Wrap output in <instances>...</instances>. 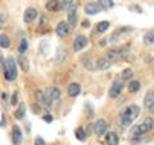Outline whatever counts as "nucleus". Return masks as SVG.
<instances>
[{
  "mask_svg": "<svg viewBox=\"0 0 154 145\" xmlns=\"http://www.w3.org/2000/svg\"><path fill=\"white\" fill-rule=\"evenodd\" d=\"M132 71L130 69V68H126V69H123L122 72V81H128V80H131L132 79Z\"/></svg>",
  "mask_w": 154,
  "mask_h": 145,
  "instance_id": "26",
  "label": "nucleus"
},
{
  "mask_svg": "<svg viewBox=\"0 0 154 145\" xmlns=\"http://www.w3.org/2000/svg\"><path fill=\"white\" fill-rule=\"evenodd\" d=\"M123 88V81L122 80H114L112 86L109 89V96L110 98H117V96L121 94V90Z\"/></svg>",
  "mask_w": 154,
  "mask_h": 145,
  "instance_id": "6",
  "label": "nucleus"
},
{
  "mask_svg": "<svg viewBox=\"0 0 154 145\" xmlns=\"http://www.w3.org/2000/svg\"><path fill=\"white\" fill-rule=\"evenodd\" d=\"M107 127H108V123L105 119H98L94 125V132L96 136H103L107 131Z\"/></svg>",
  "mask_w": 154,
  "mask_h": 145,
  "instance_id": "7",
  "label": "nucleus"
},
{
  "mask_svg": "<svg viewBox=\"0 0 154 145\" xmlns=\"http://www.w3.org/2000/svg\"><path fill=\"white\" fill-rule=\"evenodd\" d=\"M67 16H68V22L67 23L71 25L72 27H75L76 23H77V18H79V16H77V7L75 4L67 11Z\"/></svg>",
  "mask_w": 154,
  "mask_h": 145,
  "instance_id": "9",
  "label": "nucleus"
},
{
  "mask_svg": "<svg viewBox=\"0 0 154 145\" xmlns=\"http://www.w3.org/2000/svg\"><path fill=\"white\" fill-rule=\"evenodd\" d=\"M144 104H145V107L153 113V110H154V95H153V91H150V93H148L145 95Z\"/></svg>",
  "mask_w": 154,
  "mask_h": 145,
  "instance_id": "15",
  "label": "nucleus"
},
{
  "mask_svg": "<svg viewBox=\"0 0 154 145\" xmlns=\"http://www.w3.org/2000/svg\"><path fill=\"white\" fill-rule=\"evenodd\" d=\"M99 7L102 9H110L113 7V0H99Z\"/></svg>",
  "mask_w": 154,
  "mask_h": 145,
  "instance_id": "24",
  "label": "nucleus"
},
{
  "mask_svg": "<svg viewBox=\"0 0 154 145\" xmlns=\"http://www.w3.org/2000/svg\"><path fill=\"white\" fill-rule=\"evenodd\" d=\"M140 88H141V85H140V82L139 81H131L128 84V91L130 93H137L139 90H140Z\"/></svg>",
  "mask_w": 154,
  "mask_h": 145,
  "instance_id": "22",
  "label": "nucleus"
},
{
  "mask_svg": "<svg viewBox=\"0 0 154 145\" xmlns=\"http://www.w3.org/2000/svg\"><path fill=\"white\" fill-rule=\"evenodd\" d=\"M18 62H19V64H21V67H22V69L23 71H28V60L26 59L23 55H21L18 58Z\"/></svg>",
  "mask_w": 154,
  "mask_h": 145,
  "instance_id": "28",
  "label": "nucleus"
},
{
  "mask_svg": "<svg viewBox=\"0 0 154 145\" xmlns=\"http://www.w3.org/2000/svg\"><path fill=\"white\" fill-rule=\"evenodd\" d=\"M108 27H109V22H108V21H102L98 26H96V31L102 33V32H105V31H107V30H108Z\"/></svg>",
  "mask_w": 154,
  "mask_h": 145,
  "instance_id": "25",
  "label": "nucleus"
},
{
  "mask_svg": "<svg viewBox=\"0 0 154 145\" xmlns=\"http://www.w3.org/2000/svg\"><path fill=\"white\" fill-rule=\"evenodd\" d=\"M81 93V86L80 84H77V82H72L69 84L68 86V95L71 98H76V96H79Z\"/></svg>",
  "mask_w": 154,
  "mask_h": 145,
  "instance_id": "11",
  "label": "nucleus"
},
{
  "mask_svg": "<svg viewBox=\"0 0 154 145\" xmlns=\"http://www.w3.org/2000/svg\"><path fill=\"white\" fill-rule=\"evenodd\" d=\"M95 67L98 69L105 71V69H108L110 67V62L107 59V58H100V59H98V62L95 63Z\"/></svg>",
  "mask_w": 154,
  "mask_h": 145,
  "instance_id": "16",
  "label": "nucleus"
},
{
  "mask_svg": "<svg viewBox=\"0 0 154 145\" xmlns=\"http://www.w3.org/2000/svg\"><path fill=\"white\" fill-rule=\"evenodd\" d=\"M143 135H144V132L141 131V128H140L139 125H137V126H135V127H132L131 131H130V136H128L130 143H131V144H137L141 140Z\"/></svg>",
  "mask_w": 154,
  "mask_h": 145,
  "instance_id": "5",
  "label": "nucleus"
},
{
  "mask_svg": "<svg viewBox=\"0 0 154 145\" xmlns=\"http://www.w3.org/2000/svg\"><path fill=\"white\" fill-rule=\"evenodd\" d=\"M26 114V108H25V104H19V107L16 109V112H14V117L17 119H22L25 117Z\"/></svg>",
  "mask_w": 154,
  "mask_h": 145,
  "instance_id": "19",
  "label": "nucleus"
},
{
  "mask_svg": "<svg viewBox=\"0 0 154 145\" xmlns=\"http://www.w3.org/2000/svg\"><path fill=\"white\" fill-rule=\"evenodd\" d=\"M140 114V108L137 105H130L126 109L122 112L121 114V118H119V123H121V127L122 128H126L131 125L135 119L139 117Z\"/></svg>",
  "mask_w": 154,
  "mask_h": 145,
  "instance_id": "1",
  "label": "nucleus"
},
{
  "mask_svg": "<svg viewBox=\"0 0 154 145\" xmlns=\"http://www.w3.org/2000/svg\"><path fill=\"white\" fill-rule=\"evenodd\" d=\"M100 8L99 7V4L98 3H89V4H86V7H85V12L90 14V16H94V14H98L100 12Z\"/></svg>",
  "mask_w": 154,
  "mask_h": 145,
  "instance_id": "13",
  "label": "nucleus"
},
{
  "mask_svg": "<svg viewBox=\"0 0 154 145\" xmlns=\"http://www.w3.org/2000/svg\"><path fill=\"white\" fill-rule=\"evenodd\" d=\"M4 68H5V79L8 81H13L16 80L17 77V64L16 62H14L13 58H7L5 62H4Z\"/></svg>",
  "mask_w": 154,
  "mask_h": 145,
  "instance_id": "3",
  "label": "nucleus"
},
{
  "mask_svg": "<svg viewBox=\"0 0 154 145\" xmlns=\"http://www.w3.org/2000/svg\"><path fill=\"white\" fill-rule=\"evenodd\" d=\"M17 101H18V95H17V93H14L13 96H12V104H13V105H16V104H17Z\"/></svg>",
  "mask_w": 154,
  "mask_h": 145,
  "instance_id": "32",
  "label": "nucleus"
},
{
  "mask_svg": "<svg viewBox=\"0 0 154 145\" xmlns=\"http://www.w3.org/2000/svg\"><path fill=\"white\" fill-rule=\"evenodd\" d=\"M44 121H46V122H51L53 118L50 117V116H44Z\"/></svg>",
  "mask_w": 154,
  "mask_h": 145,
  "instance_id": "34",
  "label": "nucleus"
},
{
  "mask_svg": "<svg viewBox=\"0 0 154 145\" xmlns=\"http://www.w3.org/2000/svg\"><path fill=\"white\" fill-rule=\"evenodd\" d=\"M75 134H76V137L79 139V140H81V141H84V140L86 139V132L84 131L82 127H79V128H77Z\"/></svg>",
  "mask_w": 154,
  "mask_h": 145,
  "instance_id": "27",
  "label": "nucleus"
},
{
  "mask_svg": "<svg viewBox=\"0 0 154 145\" xmlns=\"http://www.w3.org/2000/svg\"><path fill=\"white\" fill-rule=\"evenodd\" d=\"M42 94H44V98H42L41 103L48 110L51 109V103L53 101L60 98V90L57 89V88H48Z\"/></svg>",
  "mask_w": 154,
  "mask_h": 145,
  "instance_id": "2",
  "label": "nucleus"
},
{
  "mask_svg": "<svg viewBox=\"0 0 154 145\" xmlns=\"http://www.w3.org/2000/svg\"><path fill=\"white\" fill-rule=\"evenodd\" d=\"M37 17V11L33 8H27L25 14H23V19H25V22H32L33 19Z\"/></svg>",
  "mask_w": 154,
  "mask_h": 145,
  "instance_id": "14",
  "label": "nucleus"
},
{
  "mask_svg": "<svg viewBox=\"0 0 154 145\" xmlns=\"http://www.w3.org/2000/svg\"><path fill=\"white\" fill-rule=\"evenodd\" d=\"M73 3H75V0H63V3H62V9L67 12L72 5H73Z\"/></svg>",
  "mask_w": 154,
  "mask_h": 145,
  "instance_id": "29",
  "label": "nucleus"
},
{
  "mask_svg": "<svg viewBox=\"0 0 154 145\" xmlns=\"http://www.w3.org/2000/svg\"><path fill=\"white\" fill-rule=\"evenodd\" d=\"M68 33H69V25L68 23L64 22V21L58 23V26H57V35L58 36L66 37V36H68Z\"/></svg>",
  "mask_w": 154,
  "mask_h": 145,
  "instance_id": "10",
  "label": "nucleus"
},
{
  "mask_svg": "<svg viewBox=\"0 0 154 145\" xmlns=\"http://www.w3.org/2000/svg\"><path fill=\"white\" fill-rule=\"evenodd\" d=\"M9 46H11V40H9V37L7 35H4V33H2V35H0V48L8 49Z\"/></svg>",
  "mask_w": 154,
  "mask_h": 145,
  "instance_id": "21",
  "label": "nucleus"
},
{
  "mask_svg": "<svg viewBox=\"0 0 154 145\" xmlns=\"http://www.w3.org/2000/svg\"><path fill=\"white\" fill-rule=\"evenodd\" d=\"M27 49H28V42H27V40H22L21 44H19V48H18L19 53H21V54H23V53H26Z\"/></svg>",
  "mask_w": 154,
  "mask_h": 145,
  "instance_id": "30",
  "label": "nucleus"
},
{
  "mask_svg": "<svg viewBox=\"0 0 154 145\" xmlns=\"http://www.w3.org/2000/svg\"><path fill=\"white\" fill-rule=\"evenodd\" d=\"M88 44H89L88 37H85L84 35L77 36V37L75 39V42H73V50H75V51L82 50L85 46H88Z\"/></svg>",
  "mask_w": 154,
  "mask_h": 145,
  "instance_id": "8",
  "label": "nucleus"
},
{
  "mask_svg": "<svg viewBox=\"0 0 154 145\" xmlns=\"http://www.w3.org/2000/svg\"><path fill=\"white\" fill-rule=\"evenodd\" d=\"M126 55H127V49H125V48H122V49H113L107 53V59L109 62H117L123 59Z\"/></svg>",
  "mask_w": 154,
  "mask_h": 145,
  "instance_id": "4",
  "label": "nucleus"
},
{
  "mask_svg": "<svg viewBox=\"0 0 154 145\" xmlns=\"http://www.w3.org/2000/svg\"><path fill=\"white\" fill-rule=\"evenodd\" d=\"M33 110H35V112H37V113L40 112V108H38V105H37V104H36V105H33Z\"/></svg>",
  "mask_w": 154,
  "mask_h": 145,
  "instance_id": "35",
  "label": "nucleus"
},
{
  "mask_svg": "<svg viewBox=\"0 0 154 145\" xmlns=\"http://www.w3.org/2000/svg\"><path fill=\"white\" fill-rule=\"evenodd\" d=\"M153 42H154V33H153V31H149L144 35V44L153 45Z\"/></svg>",
  "mask_w": 154,
  "mask_h": 145,
  "instance_id": "23",
  "label": "nucleus"
},
{
  "mask_svg": "<svg viewBox=\"0 0 154 145\" xmlns=\"http://www.w3.org/2000/svg\"><path fill=\"white\" fill-rule=\"evenodd\" d=\"M105 140H107V144H108V145H118V141H119L118 136H117V135H116L114 132H108Z\"/></svg>",
  "mask_w": 154,
  "mask_h": 145,
  "instance_id": "18",
  "label": "nucleus"
},
{
  "mask_svg": "<svg viewBox=\"0 0 154 145\" xmlns=\"http://www.w3.org/2000/svg\"><path fill=\"white\" fill-rule=\"evenodd\" d=\"M45 8L49 12H55V11H58V8H59V2H58V0H49V2L46 3Z\"/></svg>",
  "mask_w": 154,
  "mask_h": 145,
  "instance_id": "20",
  "label": "nucleus"
},
{
  "mask_svg": "<svg viewBox=\"0 0 154 145\" xmlns=\"http://www.w3.org/2000/svg\"><path fill=\"white\" fill-rule=\"evenodd\" d=\"M12 140H13V144L14 145H21V143H22V132H21V130H19L18 126H14L13 127Z\"/></svg>",
  "mask_w": 154,
  "mask_h": 145,
  "instance_id": "12",
  "label": "nucleus"
},
{
  "mask_svg": "<svg viewBox=\"0 0 154 145\" xmlns=\"http://www.w3.org/2000/svg\"><path fill=\"white\" fill-rule=\"evenodd\" d=\"M35 145H45L44 139H41L40 136H37V137L35 139Z\"/></svg>",
  "mask_w": 154,
  "mask_h": 145,
  "instance_id": "31",
  "label": "nucleus"
},
{
  "mask_svg": "<svg viewBox=\"0 0 154 145\" xmlns=\"http://www.w3.org/2000/svg\"><path fill=\"white\" fill-rule=\"evenodd\" d=\"M140 126V128H141V131L145 134V132H148V131H150V130L153 128V118L152 117H149V118H146L144 122L141 123V125H139Z\"/></svg>",
  "mask_w": 154,
  "mask_h": 145,
  "instance_id": "17",
  "label": "nucleus"
},
{
  "mask_svg": "<svg viewBox=\"0 0 154 145\" xmlns=\"http://www.w3.org/2000/svg\"><path fill=\"white\" fill-rule=\"evenodd\" d=\"M45 25H48V18L42 17L41 18V26H45Z\"/></svg>",
  "mask_w": 154,
  "mask_h": 145,
  "instance_id": "33",
  "label": "nucleus"
},
{
  "mask_svg": "<svg viewBox=\"0 0 154 145\" xmlns=\"http://www.w3.org/2000/svg\"><path fill=\"white\" fill-rule=\"evenodd\" d=\"M3 68H4V62H3L2 58H0V71H2Z\"/></svg>",
  "mask_w": 154,
  "mask_h": 145,
  "instance_id": "36",
  "label": "nucleus"
}]
</instances>
